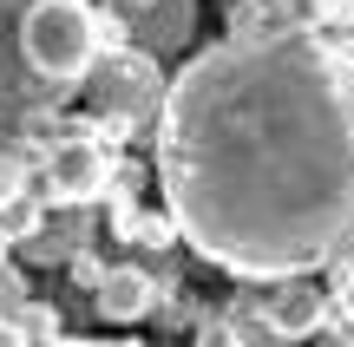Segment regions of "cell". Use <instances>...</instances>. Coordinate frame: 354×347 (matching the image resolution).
I'll use <instances>...</instances> for the list:
<instances>
[{"instance_id":"obj_1","label":"cell","mask_w":354,"mask_h":347,"mask_svg":"<svg viewBox=\"0 0 354 347\" xmlns=\"http://www.w3.org/2000/svg\"><path fill=\"white\" fill-rule=\"evenodd\" d=\"M171 230L203 262L276 282L354 236V52L315 33H223L151 125Z\"/></svg>"},{"instance_id":"obj_2","label":"cell","mask_w":354,"mask_h":347,"mask_svg":"<svg viewBox=\"0 0 354 347\" xmlns=\"http://www.w3.org/2000/svg\"><path fill=\"white\" fill-rule=\"evenodd\" d=\"M105 46H125V26L92 0H33L20 13V59L59 92H73Z\"/></svg>"},{"instance_id":"obj_3","label":"cell","mask_w":354,"mask_h":347,"mask_svg":"<svg viewBox=\"0 0 354 347\" xmlns=\"http://www.w3.org/2000/svg\"><path fill=\"white\" fill-rule=\"evenodd\" d=\"M79 92H86V118L92 125L112 144H131V138H145V131L158 125L171 79H165V59H151V52L105 46L99 59H92V72L79 79Z\"/></svg>"},{"instance_id":"obj_4","label":"cell","mask_w":354,"mask_h":347,"mask_svg":"<svg viewBox=\"0 0 354 347\" xmlns=\"http://www.w3.org/2000/svg\"><path fill=\"white\" fill-rule=\"evenodd\" d=\"M118 184V144L105 138L92 118H66L46 144H39V197L66 210H92L112 197Z\"/></svg>"},{"instance_id":"obj_5","label":"cell","mask_w":354,"mask_h":347,"mask_svg":"<svg viewBox=\"0 0 354 347\" xmlns=\"http://www.w3.org/2000/svg\"><path fill=\"white\" fill-rule=\"evenodd\" d=\"M33 0H0V144L20 138H53L66 125V92L46 86L20 59V13Z\"/></svg>"},{"instance_id":"obj_6","label":"cell","mask_w":354,"mask_h":347,"mask_svg":"<svg viewBox=\"0 0 354 347\" xmlns=\"http://www.w3.org/2000/svg\"><path fill=\"white\" fill-rule=\"evenodd\" d=\"M230 33H315L354 52V0H236Z\"/></svg>"},{"instance_id":"obj_7","label":"cell","mask_w":354,"mask_h":347,"mask_svg":"<svg viewBox=\"0 0 354 347\" xmlns=\"http://www.w3.org/2000/svg\"><path fill=\"white\" fill-rule=\"evenodd\" d=\"M236 315L256 321L263 335H276V341H302V335H315V328L328 321V295L308 288L302 275H276V282H250V295L236 301Z\"/></svg>"},{"instance_id":"obj_8","label":"cell","mask_w":354,"mask_h":347,"mask_svg":"<svg viewBox=\"0 0 354 347\" xmlns=\"http://www.w3.org/2000/svg\"><path fill=\"white\" fill-rule=\"evenodd\" d=\"M118 26H125V46L151 52V59H177L197 39V0H151V7L125 13Z\"/></svg>"},{"instance_id":"obj_9","label":"cell","mask_w":354,"mask_h":347,"mask_svg":"<svg viewBox=\"0 0 354 347\" xmlns=\"http://www.w3.org/2000/svg\"><path fill=\"white\" fill-rule=\"evenodd\" d=\"M92 301H99L105 321H145V315L165 301V288H158V275H145L138 262H112V269L99 275V288H92Z\"/></svg>"},{"instance_id":"obj_10","label":"cell","mask_w":354,"mask_h":347,"mask_svg":"<svg viewBox=\"0 0 354 347\" xmlns=\"http://www.w3.org/2000/svg\"><path fill=\"white\" fill-rule=\"evenodd\" d=\"M66 328L59 315L46 308V301H13V308H0V347H53Z\"/></svg>"},{"instance_id":"obj_11","label":"cell","mask_w":354,"mask_h":347,"mask_svg":"<svg viewBox=\"0 0 354 347\" xmlns=\"http://www.w3.org/2000/svg\"><path fill=\"white\" fill-rule=\"evenodd\" d=\"M39 223H46V197H39V190H26V197H13V204H0V249L33 243Z\"/></svg>"},{"instance_id":"obj_12","label":"cell","mask_w":354,"mask_h":347,"mask_svg":"<svg viewBox=\"0 0 354 347\" xmlns=\"http://www.w3.org/2000/svg\"><path fill=\"white\" fill-rule=\"evenodd\" d=\"M33 138L20 144H0V204H13V197L33 190V170H39V151H26Z\"/></svg>"},{"instance_id":"obj_13","label":"cell","mask_w":354,"mask_h":347,"mask_svg":"<svg viewBox=\"0 0 354 347\" xmlns=\"http://www.w3.org/2000/svg\"><path fill=\"white\" fill-rule=\"evenodd\" d=\"M13 301H26V288H20V269H13V256L0 249V308H13Z\"/></svg>"},{"instance_id":"obj_14","label":"cell","mask_w":354,"mask_h":347,"mask_svg":"<svg viewBox=\"0 0 354 347\" xmlns=\"http://www.w3.org/2000/svg\"><path fill=\"white\" fill-rule=\"evenodd\" d=\"M197 347H243V341H236V328H230V321H203Z\"/></svg>"},{"instance_id":"obj_15","label":"cell","mask_w":354,"mask_h":347,"mask_svg":"<svg viewBox=\"0 0 354 347\" xmlns=\"http://www.w3.org/2000/svg\"><path fill=\"white\" fill-rule=\"evenodd\" d=\"M335 282H342V288H354V236H348L342 249H335Z\"/></svg>"},{"instance_id":"obj_16","label":"cell","mask_w":354,"mask_h":347,"mask_svg":"<svg viewBox=\"0 0 354 347\" xmlns=\"http://www.w3.org/2000/svg\"><path fill=\"white\" fill-rule=\"evenodd\" d=\"M105 13H118V20H125V13H138V7H151V0H99Z\"/></svg>"},{"instance_id":"obj_17","label":"cell","mask_w":354,"mask_h":347,"mask_svg":"<svg viewBox=\"0 0 354 347\" xmlns=\"http://www.w3.org/2000/svg\"><path fill=\"white\" fill-rule=\"evenodd\" d=\"M53 347H131V341H73V335H59Z\"/></svg>"},{"instance_id":"obj_18","label":"cell","mask_w":354,"mask_h":347,"mask_svg":"<svg viewBox=\"0 0 354 347\" xmlns=\"http://www.w3.org/2000/svg\"><path fill=\"white\" fill-rule=\"evenodd\" d=\"M282 347H302V341H282Z\"/></svg>"}]
</instances>
